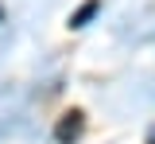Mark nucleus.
<instances>
[{"mask_svg":"<svg viewBox=\"0 0 155 144\" xmlns=\"http://www.w3.org/2000/svg\"><path fill=\"white\" fill-rule=\"evenodd\" d=\"M81 129H85V117H81L78 109H70V113L54 125V140L58 144H74L78 136H81Z\"/></svg>","mask_w":155,"mask_h":144,"instance_id":"nucleus-1","label":"nucleus"},{"mask_svg":"<svg viewBox=\"0 0 155 144\" xmlns=\"http://www.w3.org/2000/svg\"><path fill=\"white\" fill-rule=\"evenodd\" d=\"M97 8H101L97 0H89V4H81V8L74 12V16H70V27H85V23H89V20L97 16Z\"/></svg>","mask_w":155,"mask_h":144,"instance_id":"nucleus-2","label":"nucleus"}]
</instances>
